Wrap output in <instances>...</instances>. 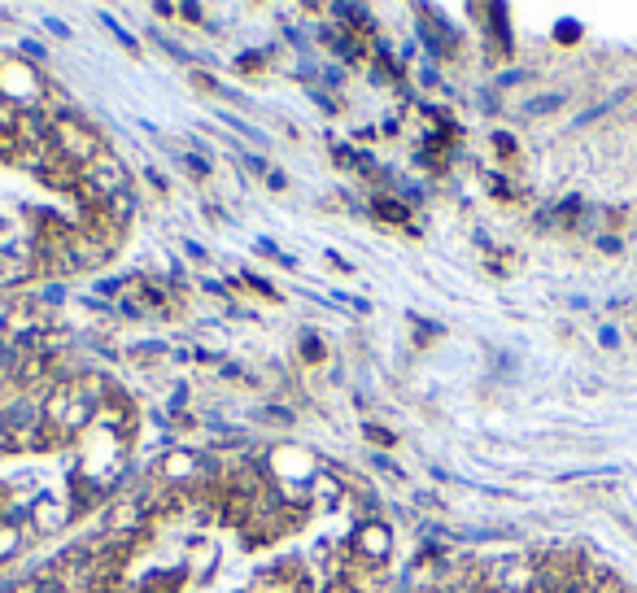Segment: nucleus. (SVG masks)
<instances>
[{"instance_id":"nucleus-3","label":"nucleus","mask_w":637,"mask_h":593,"mask_svg":"<svg viewBox=\"0 0 637 593\" xmlns=\"http://www.w3.org/2000/svg\"><path fill=\"white\" fill-rule=\"evenodd\" d=\"M70 519H75V511H70L66 502L48 498V493H40V498L31 502V532H35V541H40V537H53V532H62Z\"/></svg>"},{"instance_id":"nucleus-12","label":"nucleus","mask_w":637,"mask_h":593,"mask_svg":"<svg viewBox=\"0 0 637 593\" xmlns=\"http://www.w3.org/2000/svg\"><path fill=\"white\" fill-rule=\"evenodd\" d=\"M328 358V349H323L319 332H302V362H323Z\"/></svg>"},{"instance_id":"nucleus-7","label":"nucleus","mask_w":637,"mask_h":593,"mask_svg":"<svg viewBox=\"0 0 637 593\" xmlns=\"http://www.w3.org/2000/svg\"><path fill=\"white\" fill-rule=\"evenodd\" d=\"M105 223H114L118 232H127L131 223H136V214H140V201H136V192H118V197L105 201Z\"/></svg>"},{"instance_id":"nucleus-11","label":"nucleus","mask_w":637,"mask_h":593,"mask_svg":"<svg viewBox=\"0 0 637 593\" xmlns=\"http://www.w3.org/2000/svg\"><path fill=\"white\" fill-rule=\"evenodd\" d=\"M363 437L376 445V450H393V445H398V432H393V428H380V423H363Z\"/></svg>"},{"instance_id":"nucleus-1","label":"nucleus","mask_w":637,"mask_h":593,"mask_svg":"<svg viewBox=\"0 0 637 593\" xmlns=\"http://www.w3.org/2000/svg\"><path fill=\"white\" fill-rule=\"evenodd\" d=\"M480 572H485L489 593H533L537 585V559L528 554H507V559L485 563Z\"/></svg>"},{"instance_id":"nucleus-8","label":"nucleus","mask_w":637,"mask_h":593,"mask_svg":"<svg viewBox=\"0 0 637 593\" xmlns=\"http://www.w3.org/2000/svg\"><path fill=\"white\" fill-rule=\"evenodd\" d=\"M184 585H188V572H184V567H175V572H166V567H162V572H149V576H144L140 585H136V593H184Z\"/></svg>"},{"instance_id":"nucleus-10","label":"nucleus","mask_w":637,"mask_h":593,"mask_svg":"<svg viewBox=\"0 0 637 593\" xmlns=\"http://www.w3.org/2000/svg\"><path fill=\"white\" fill-rule=\"evenodd\" d=\"M101 27H105V31H110V35H114V40H118V44H123V48H127V53H131V57H140V40H136V35H127L123 27H118V18H114V14H101Z\"/></svg>"},{"instance_id":"nucleus-17","label":"nucleus","mask_w":637,"mask_h":593,"mask_svg":"<svg viewBox=\"0 0 637 593\" xmlns=\"http://www.w3.org/2000/svg\"><path fill=\"white\" fill-rule=\"evenodd\" d=\"M236 70H245V75H254V70H267V53H245L236 62Z\"/></svg>"},{"instance_id":"nucleus-15","label":"nucleus","mask_w":637,"mask_h":593,"mask_svg":"<svg viewBox=\"0 0 637 593\" xmlns=\"http://www.w3.org/2000/svg\"><path fill=\"white\" fill-rule=\"evenodd\" d=\"M240 162H245V171H254V175H262V179H267V175L275 171V166H271L262 153H245V157H240Z\"/></svg>"},{"instance_id":"nucleus-16","label":"nucleus","mask_w":637,"mask_h":593,"mask_svg":"<svg viewBox=\"0 0 637 593\" xmlns=\"http://www.w3.org/2000/svg\"><path fill=\"white\" fill-rule=\"evenodd\" d=\"M184 166H188V175H192V179H210V162H206L201 153H188V157H184Z\"/></svg>"},{"instance_id":"nucleus-2","label":"nucleus","mask_w":637,"mask_h":593,"mask_svg":"<svg viewBox=\"0 0 637 593\" xmlns=\"http://www.w3.org/2000/svg\"><path fill=\"white\" fill-rule=\"evenodd\" d=\"M345 550H350V559L389 567V559H393V528L384 524V519H363V524L350 528V541H345Z\"/></svg>"},{"instance_id":"nucleus-4","label":"nucleus","mask_w":637,"mask_h":593,"mask_svg":"<svg viewBox=\"0 0 637 593\" xmlns=\"http://www.w3.org/2000/svg\"><path fill=\"white\" fill-rule=\"evenodd\" d=\"M336 580H345L354 593H384L389 589V572L376 563H363V559H350V550H345V567H341V576Z\"/></svg>"},{"instance_id":"nucleus-18","label":"nucleus","mask_w":637,"mask_h":593,"mask_svg":"<svg viewBox=\"0 0 637 593\" xmlns=\"http://www.w3.org/2000/svg\"><path fill=\"white\" fill-rule=\"evenodd\" d=\"M376 471H380L384 480H393V484L406 480V476H402V467H398V463H389V458H380V454H376Z\"/></svg>"},{"instance_id":"nucleus-20","label":"nucleus","mask_w":637,"mask_h":593,"mask_svg":"<svg viewBox=\"0 0 637 593\" xmlns=\"http://www.w3.org/2000/svg\"><path fill=\"white\" fill-rule=\"evenodd\" d=\"M555 35H559V40H563V44H568V40H576V35H581V31H576V27H568V22H563V27H559Z\"/></svg>"},{"instance_id":"nucleus-5","label":"nucleus","mask_w":637,"mask_h":593,"mask_svg":"<svg viewBox=\"0 0 637 593\" xmlns=\"http://www.w3.org/2000/svg\"><path fill=\"white\" fill-rule=\"evenodd\" d=\"M27 541H35V532H31V511H27V519H22V524H14V519H0V567H9L14 559H22Z\"/></svg>"},{"instance_id":"nucleus-14","label":"nucleus","mask_w":637,"mask_h":593,"mask_svg":"<svg viewBox=\"0 0 637 593\" xmlns=\"http://www.w3.org/2000/svg\"><path fill=\"white\" fill-rule=\"evenodd\" d=\"M585 593H629V589H624V585H620V580L611 576V572H603V576H598V580H594V585L585 589Z\"/></svg>"},{"instance_id":"nucleus-6","label":"nucleus","mask_w":637,"mask_h":593,"mask_svg":"<svg viewBox=\"0 0 637 593\" xmlns=\"http://www.w3.org/2000/svg\"><path fill=\"white\" fill-rule=\"evenodd\" d=\"M214 563H219V546H210V541H197V546H188V585H197V580H206L214 572Z\"/></svg>"},{"instance_id":"nucleus-21","label":"nucleus","mask_w":637,"mask_h":593,"mask_svg":"<svg viewBox=\"0 0 637 593\" xmlns=\"http://www.w3.org/2000/svg\"><path fill=\"white\" fill-rule=\"evenodd\" d=\"M48 31H53V35H70V27H66V22H57V18H48Z\"/></svg>"},{"instance_id":"nucleus-19","label":"nucleus","mask_w":637,"mask_h":593,"mask_svg":"<svg viewBox=\"0 0 637 593\" xmlns=\"http://www.w3.org/2000/svg\"><path fill=\"white\" fill-rule=\"evenodd\" d=\"M267 188H275V192H284V188H288V179H284V171H271V175H267Z\"/></svg>"},{"instance_id":"nucleus-13","label":"nucleus","mask_w":637,"mask_h":593,"mask_svg":"<svg viewBox=\"0 0 637 593\" xmlns=\"http://www.w3.org/2000/svg\"><path fill=\"white\" fill-rule=\"evenodd\" d=\"M563 105V96H533V101L524 105V114H550V110H559Z\"/></svg>"},{"instance_id":"nucleus-9","label":"nucleus","mask_w":637,"mask_h":593,"mask_svg":"<svg viewBox=\"0 0 637 593\" xmlns=\"http://www.w3.org/2000/svg\"><path fill=\"white\" fill-rule=\"evenodd\" d=\"M371 214L384 223H411V210H406L402 197H393V192H376L371 197Z\"/></svg>"}]
</instances>
